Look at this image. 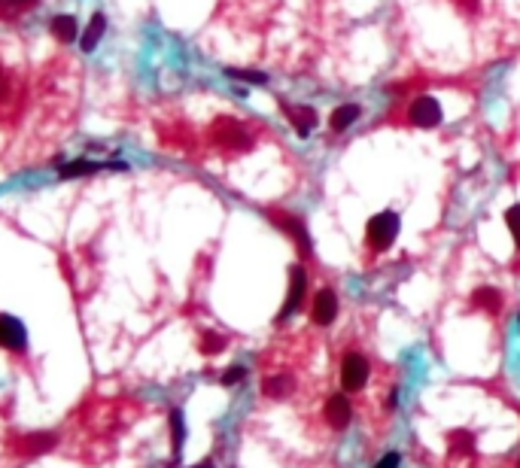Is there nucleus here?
Here are the masks:
<instances>
[{
  "label": "nucleus",
  "mask_w": 520,
  "mask_h": 468,
  "mask_svg": "<svg viewBox=\"0 0 520 468\" xmlns=\"http://www.w3.org/2000/svg\"><path fill=\"white\" fill-rule=\"evenodd\" d=\"M399 228H402V219L399 213L393 210H380L365 222V243H369L371 252H387L393 247V241L399 237Z\"/></svg>",
  "instance_id": "1"
},
{
  "label": "nucleus",
  "mask_w": 520,
  "mask_h": 468,
  "mask_svg": "<svg viewBox=\"0 0 520 468\" xmlns=\"http://www.w3.org/2000/svg\"><path fill=\"white\" fill-rule=\"evenodd\" d=\"M213 140H216V147H223L225 152H247L253 149V134L247 131V128L241 125L238 119H216L213 122Z\"/></svg>",
  "instance_id": "2"
},
{
  "label": "nucleus",
  "mask_w": 520,
  "mask_h": 468,
  "mask_svg": "<svg viewBox=\"0 0 520 468\" xmlns=\"http://www.w3.org/2000/svg\"><path fill=\"white\" fill-rule=\"evenodd\" d=\"M371 377V365L362 353H347L341 362V386L347 393H359Z\"/></svg>",
  "instance_id": "3"
},
{
  "label": "nucleus",
  "mask_w": 520,
  "mask_h": 468,
  "mask_svg": "<svg viewBox=\"0 0 520 468\" xmlns=\"http://www.w3.org/2000/svg\"><path fill=\"white\" fill-rule=\"evenodd\" d=\"M441 116H445V113H441V104L435 101V97H429V95L414 97L411 106H408V122L414 128H438Z\"/></svg>",
  "instance_id": "4"
},
{
  "label": "nucleus",
  "mask_w": 520,
  "mask_h": 468,
  "mask_svg": "<svg viewBox=\"0 0 520 468\" xmlns=\"http://www.w3.org/2000/svg\"><path fill=\"white\" fill-rule=\"evenodd\" d=\"M304 292H308V274H304V268H301V265H292V268H289V292H286V304H283V310L277 313V322L289 319L298 308H301Z\"/></svg>",
  "instance_id": "5"
},
{
  "label": "nucleus",
  "mask_w": 520,
  "mask_h": 468,
  "mask_svg": "<svg viewBox=\"0 0 520 468\" xmlns=\"http://www.w3.org/2000/svg\"><path fill=\"white\" fill-rule=\"evenodd\" d=\"M268 216H271V219L283 228V232H286V234L298 243V250L304 252L301 259H308V256H310V234H308V225H304L301 219L292 216V213H283V210H268Z\"/></svg>",
  "instance_id": "6"
},
{
  "label": "nucleus",
  "mask_w": 520,
  "mask_h": 468,
  "mask_svg": "<svg viewBox=\"0 0 520 468\" xmlns=\"http://www.w3.org/2000/svg\"><path fill=\"white\" fill-rule=\"evenodd\" d=\"M28 344V332L25 322L10 313H0V347L3 350H25Z\"/></svg>",
  "instance_id": "7"
},
{
  "label": "nucleus",
  "mask_w": 520,
  "mask_h": 468,
  "mask_svg": "<svg viewBox=\"0 0 520 468\" xmlns=\"http://www.w3.org/2000/svg\"><path fill=\"white\" fill-rule=\"evenodd\" d=\"M335 317H338V295L332 289H319L310 304V319L317 326H328V322H335Z\"/></svg>",
  "instance_id": "8"
},
{
  "label": "nucleus",
  "mask_w": 520,
  "mask_h": 468,
  "mask_svg": "<svg viewBox=\"0 0 520 468\" xmlns=\"http://www.w3.org/2000/svg\"><path fill=\"white\" fill-rule=\"evenodd\" d=\"M283 113H286V119L292 122V128H295V134L298 137H308L313 128H317V110L313 106H289V104H283Z\"/></svg>",
  "instance_id": "9"
},
{
  "label": "nucleus",
  "mask_w": 520,
  "mask_h": 468,
  "mask_svg": "<svg viewBox=\"0 0 520 468\" xmlns=\"http://www.w3.org/2000/svg\"><path fill=\"white\" fill-rule=\"evenodd\" d=\"M350 417H353V408H350L347 395H332L326 402V423L332 429H347Z\"/></svg>",
  "instance_id": "10"
},
{
  "label": "nucleus",
  "mask_w": 520,
  "mask_h": 468,
  "mask_svg": "<svg viewBox=\"0 0 520 468\" xmlns=\"http://www.w3.org/2000/svg\"><path fill=\"white\" fill-rule=\"evenodd\" d=\"M49 30H52V37H58L61 43H73L76 37H80V25H76V19H73V15H67V12L52 15Z\"/></svg>",
  "instance_id": "11"
},
{
  "label": "nucleus",
  "mask_w": 520,
  "mask_h": 468,
  "mask_svg": "<svg viewBox=\"0 0 520 468\" xmlns=\"http://www.w3.org/2000/svg\"><path fill=\"white\" fill-rule=\"evenodd\" d=\"M359 104H341V106H335L332 110V116H328V128H332L335 134H341V131H347L350 125L359 119Z\"/></svg>",
  "instance_id": "12"
},
{
  "label": "nucleus",
  "mask_w": 520,
  "mask_h": 468,
  "mask_svg": "<svg viewBox=\"0 0 520 468\" xmlns=\"http://www.w3.org/2000/svg\"><path fill=\"white\" fill-rule=\"evenodd\" d=\"M101 161H91V158H76V161H67V165L58 167V176L61 180H73V176H91L101 171Z\"/></svg>",
  "instance_id": "13"
},
{
  "label": "nucleus",
  "mask_w": 520,
  "mask_h": 468,
  "mask_svg": "<svg viewBox=\"0 0 520 468\" xmlns=\"http://www.w3.org/2000/svg\"><path fill=\"white\" fill-rule=\"evenodd\" d=\"M104 30H106V15L95 12L89 21V28H86V34H82V40H80L82 52H95V46L101 43V37H104Z\"/></svg>",
  "instance_id": "14"
},
{
  "label": "nucleus",
  "mask_w": 520,
  "mask_h": 468,
  "mask_svg": "<svg viewBox=\"0 0 520 468\" xmlns=\"http://www.w3.org/2000/svg\"><path fill=\"white\" fill-rule=\"evenodd\" d=\"M292 389H295V380L286 377V374H271V377H265V383H262V393L268 398H286V395H292Z\"/></svg>",
  "instance_id": "15"
},
{
  "label": "nucleus",
  "mask_w": 520,
  "mask_h": 468,
  "mask_svg": "<svg viewBox=\"0 0 520 468\" xmlns=\"http://www.w3.org/2000/svg\"><path fill=\"white\" fill-rule=\"evenodd\" d=\"M472 304H475V308L490 310V313H499L502 310V292H499V289H493V286H481V289L472 292Z\"/></svg>",
  "instance_id": "16"
},
{
  "label": "nucleus",
  "mask_w": 520,
  "mask_h": 468,
  "mask_svg": "<svg viewBox=\"0 0 520 468\" xmlns=\"http://www.w3.org/2000/svg\"><path fill=\"white\" fill-rule=\"evenodd\" d=\"M183 444H186V417H183L180 408H174L171 411V450H174V459H180Z\"/></svg>",
  "instance_id": "17"
},
{
  "label": "nucleus",
  "mask_w": 520,
  "mask_h": 468,
  "mask_svg": "<svg viewBox=\"0 0 520 468\" xmlns=\"http://www.w3.org/2000/svg\"><path fill=\"white\" fill-rule=\"evenodd\" d=\"M52 444H55L52 435H30V438L19 441V450H21V453H43V450H49Z\"/></svg>",
  "instance_id": "18"
},
{
  "label": "nucleus",
  "mask_w": 520,
  "mask_h": 468,
  "mask_svg": "<svg viewBox=\"0 0 520 468\" xmlns=\"http://www.w3.org/2000/svg\"><path fill=\"white\" fill-rule=\"evenodd\" d=\"M450 447H454V453H472V450H475V435L472 432H450Z\"/></svg>",
  "instance_id": "19"
},
{
  "label": "nucleus",
  "mask_w": 520,
  "mask_h": 468,
  "mask_svg": "<svg viewBox=\"0 0 520 468\" xmlns=\"http://www.w3.org/2000/svg\"><path fill=\"white\" fill-rule=\"evenodd\" d=\"M232 79H241V82H256V86H265L268 82V76L265 73H259V71H238V67H228L225 71Z\"/></svg>",
  "instance_id": "20"
},
{
  "label": "nucleus",
  "mask_w": 520,
  "mask_h": 468,
  "mask_svg": "<svg viewBox=\"0 0 520 468\" xmlns=\"http://www.w3.org/2000/svg\"><path fill=\"white\" fill-rule=\"evenodd\" d=\"M225 347V337H219L216 332H204L201 337V353H207V356H216L219 350Z\"/></svg>",
  "instance_id": "21"
},
{
  "label": "nucleus",
  "mask_w": 520,
  "mask_h": 468,
  "mask_svg": "<svg viewBox=\"0 0 520 468\" xmlns=\"http://www.w3.org/2000/svg\"><path fill=\"white\" fill-rule=\"evenodd\" d=\"M505 225H508L511 237H514V243L520 247V204H514V207H508V210H505Z\"/></svg>",
  "instance_id": "22"
},
{
  "label": "nucleus",
  "mask_w": 520,
  "mask_h": 468,
  "mask_svg": "<svg viewBox=\"0 0 520 468\" xmlns=\"http://www.w3.org/2000/svg\"><path fill=\"white\" fill-rule=\"evenodd\" d=\"M243 377H247V368L243 365H232L223 371V386H234V383H241Z\"/></svg>",
  "instance_id": "23"
},
{
  "label": "nucleus",
  "mask_w": 520,
  "mask_h": 468,
  "mask_svg": "<svg viewBox=\"0 0 520 468\" xmlns=\"http://www.w3.org/2000/svg\"><path fill=\"white\" fill-rule=\"evenodd\" d=\"M399 465H402V456H399V453H387L374 468H399Z\"/></svg>",
  "instance_id": "24"
},
{
  "label": "nucleus",
  "mask_w": 520,
  "mask_h": 468,
  "mask_svg": "<svg viewBox=\"0 0 520 468\" xmlns=\"http://www.w3.org/2000/svg\"><path fill=\"white\" fill-rule=\"evenodd\" d=\"M34 0H0V6H6V10H21V6H30Z\"/></svg>",
  "instance_id": "25"
},
{
  "label": "nucleus",
  "mask_w": 520,
  "mask_h": 468,
  "mask_svg": "<svg viewBox=\"0 0 520 468\" xmlns=\"http://www.w3.org/2000/svg\"><path fill=\"white\" fill-rule=\"evenodd\" d=\"M6 91H10V79H6V73L0 71V101L6 97Z\"/></svg>",
  "instance_id": "26"
},
{
  "label": "nucleus",
  "mask_w": 520,
  "mask_h": 468,
  "mask_svg": "<svg viewBox=\"0 0 520 468\" xmlns=\"http://www.w3.org/2000/svg\"><path fill=\"white\" fill-rule=\"evenodd\" d=\"M195 468H213V462H210V459H204V462H198Z\"/></svg>",
  "instance_id": "27"
},
{
  "label": "nucleus",
  "mask_w": 520,
  "mask_h": 468,
  "mask_svg": "<svg viewBox=\"0 0 520 468\" xmlns=\"http://www.w3.org/2000/svg\"><path fill=\"white\" fill-rule=\"evenodd\" d=\"M517 328H520V313H517Z\"/></svg>",
  "instance_id": "28"
},
{
  "label": "nucleus",
  "mask_w": 520,
  "mask_h": 468,
  "mask_svg": "<svg viewBox=\"0 0 520 468\" xmlns=\"http://www.w3.org/2000/svg\"><path fill=\"white\" fill-rule=\"evenodd\" d=\"M517 468H520V462H517Z\"/></svg>",
  "instance_id": "29"
}]
</instances>
